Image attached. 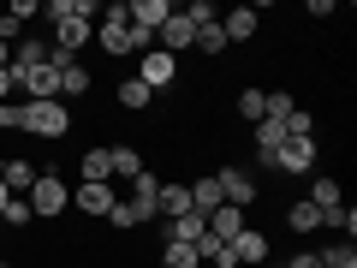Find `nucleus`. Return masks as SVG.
Returning a JSON list of instances; mask_svg holds the SVG:
<instances>
[{
  "label": "nucleus",
  "instance_id": "obj_8",
  "mask_svg": "<svg viewBox=\"0 0 357 268\" xmlns=\"http://www.w3.org/2000/svg\"><path fill=\"white\" fill-rule=\"evenodd\" d=\"M220 197H227V209H250L256 203V173H244V167H220Z\"/></svg>",
  "mask_w": 357,
  "mask_h": 268
},
{
  "label": "nucleus",
  "instance_id": "obj_31",
  "mask_svg": "<svg viewBox=\"0 0 357 268\" xmlns=\"http://www.w3.org/2000/svg\"><path fill=\"white\" fill-rule=\"evenodd\" d=\"M178 13L191 18L197 30H203V24H220V6H215V0H191V6H178Z\"/></svg>",
  "mask_w": 357,
  "mask_h": 268
},
{
  "label": "nucleus",
  "instance_id": "obj_28",
  "mask_svg": "<svg viewBox=\"0 0 357 268\" xmlns=\"http://www.w3.org/2000/svg\"><path fill=\"white\" fill-rule=\"evenodd\" d=\"M54 54V42H42V36H24L18 42V54H13V72H24V66H42Z\"/></svg>",
  "mask_w": 357,
  "mask_h": 268
},
{
  "label": "nucleus",
  "instance_id": "obj_1",
  "mask_svg": "<svg viewBox=\"0 0 357 268\" xmlns=\"http://www.w3.org/2000/svg\"><path fill=\"white\" fill-rule=\"evenodd\" d=\"M18 131L42 137V143H60L72 131V114H66V102H18Z\"/></svg>",
  "mask_w": 357,
  "mask_h": 268
},
{
  "label": "nucleus",
  "instance_id": "obj_39",
  "mask_svg": "<svg viewBox=\"0 0 357 268\" xmlns=\"http://www.w3.org/2000/svg\"><path fill=\"white\" fill-rule=\"evenodd\" d=\"M0 66H13V48H6V42H0Z\"/></svg>",
  "mask_w": 357,
  "mask_h": 268
},
{
  "label": "nucleus",
  "instance_id": "obj_36",
  "mask_svg": "<svg viewBox=\"0 0 357 268\" xmlns=\"http://www.w3.org/2000/svg\"><path fill=\"white\" fill-rule=\"evenodd\" d=\"M13 89H18V72H13V66H0V102H13Z\"/></svg>",
  "mask_w": 357,
  "mask_h": 268
},
{
  "label": "nucleus",
  "instance_id": "obj_37",
  "mask_svg": "<svg viewBox=\"0 0 357 268\" xmlns=\"http://www.w3.org/2000/svg\"><path fill=\"white\" fill-rule=\"evenodd\" d=\"M0 131H18V102H0Z\"/></svg>",
  "mask_w": 357,
  "mask_h": 268
},
{
  "label": "nucleus",
  "instance_id": "obj_10",
  "mask_svg": "<svg viewBox=\"0 0 357 268\" xmlns=\"http://www.w3.org/2000/svg\"><path fill=\"white\" fill-rule=\"evenodd\" d=\"M155 36H161V54H173V60H178L185 48H197V24H191L185 13H178V6H173V18H167V24L155 30Z\"/></svg>",
  "mask_w": 357,
  "mask_h": 268
},
{
  "label": "nucleus",
  "instance_id": "obj_27",
  "mask_svg": "<svg viewBox=\"0 0 357 268\" xmlns=\"http://www.w3.org/2000/svg\"><path fill=\"white\" fill-rule=\"evenodd\" d=\"M155 262H161V268H203V262H197V251H191V244H173V239H161Z\"/></svg>",
  "mask_w": 357,
  "mask_h": 268
},
{
  "label": "nucleus",
  "instance_id": "obj_11",
  "mask_svg": "<svg viewBox=\"0 0 357 268\" xmlns=\"http://www.w3.org/2000/svg\"><path fill=\"white\" fill-rule=\"evenodd\" d=\"M36 173H42V167L30 161V155H6V161H0V185H6L13 197H30V185H36Z\"/></svg>",
  "mask_w": 357,
  "mask_h": 268
},
{
  "label": "nucleus",
  "instance_id": "obj_34",
  "mask_svg": "<svg viewBox=\"0 0 357 268\" xmlns=\"http://www.w3.org/2000/svg\"><path fill=\"white\" fill-rule=\"evenodd\" d=\"M197 48H203V54H227V30H220V24H203V30H197Z\"/></svg>",
  "mask_w": 357,
  "mask_h": 268
},
{
  "label": "nucleus",
  "instance_id": "obj_32",
  "mask_svg": "<svg viewBox=\"0 0 357 268\" xmlns=\"http://www.w3.org/2000/svg\"><path fill=\"white\" fill-rule=\"evenodd\" d=\"M0 221H6V227H13V232H24L30 221H36V215H30V203H24V197H13V203L0 209Z\"/></svg>",
  "mask_w": 357,
  "mask_h": 268
},
{
  "label": "nucleus",
  "instance_id": "obj_38",
  "mask_svg": "<svg viewBox=\"0 0 357 268\" xmlns=\"http://www.w3.org/2000/svg\"><path fill=\"white\" fill-rule=\"evenodd\" d=\"M286 268H321V251H298V256H292Z\"/></svg>",
  "mask_w": 357,
  "mask_h": 268
},
{
  "label": "nucleus",
  "instance_id": "obj_29",
  "mask_svg": "<svg viewBox=\"0 0 357 268\" xmlns=\"http://www.w3.org/2000/svg\"><path fill=\"white\" fill-rule=\"evenodd\" d=\"M321 227H333V232H345V239H351V232H357V209H351V203L321 209Z\"/></svg>",
  "mask_w": 357,
  "mask_h": 268
},
{
  "label": "nucleus",
  "instance_id": "obj_14",
  "mask_svg": "<svg viewBox=\"0 0 357 268\" xmlns=\"http://www.w3.org/2000/svg\"><path fill=\"white\" fill-rule=\"evenodd\" d=\"M167 18H173V0H131V24H137L149 42H155V30H161Z\"/></svg>",
  "mask_w": 357,
  "mask_h": 268
},
{
  "label": "nucleus",
  "instance_id": "obj_35",
  "mask_svg": "<svg viewBox=\"0 0 357 268\" xmlns=\"http://www.w3.org/2000/svg\"><path fill=\"white\" fill-rule=\"evenodd\" d=\"M0 13L13 18V24H30V18L42 13V0H13V6H0Z\"/></svg>",
  "mask_w": 357,
  "mask_h": 268
},
{
  "label": "nucleus",
  "instance_id": "obj_41",
  "mask_svg": "<svg viewBox=\"0 0 357 268\" xmlns=\"http://www.w3.org/2000/svg\"><path fill=\"white\" fill-rule=\"evenodd\" d=\"M0 268H13V262H0Z\"/></svg>",
  "mask_w": 357,
  "mask_h": 268
},
{
  "label": "nucleus",
  "instance_id": "obj_26",
  "mask_svg": "<svg viewBox=\"0 0 357 268\" xmlns=\"http://www.w3.org/2000/svg\"><path fill=\"white\" fill-rule=\"evenodd\" d=\"M114 96H119V107H126V114H149V102H155L149 89L137 84V77H119V89H114Z\"/></svg>",
  "mask_w": 357,
  "mask_h": 268
},
{
  "label": "nucleus",
  "instance_id": "obj_12",
  "mask_svg": "<svg viewBox=\"0 0 357 268\" xmlns=\"http://www.w3.org/2000/svg\"><path fill=\"white\" fill-rule=\"evenodd\" d=\"M191 215V185H178V179H161V197H155V221H178Z\"/></svg>",
  "mask_w": 357,
  "mask_h": 268
},
{
  "label": "nucleus",
  "instance_id": "obj_19",
  "mask_svg": "<svg viewBox=\"0 0 357 268\" xmlns=\"http://www.w3.org/2000/svg\"><path fill=\"white\" fill-rule=\"evenodd\" d=\"M220 203H227V197H220V179H215V173H203V179H191V209H197V215H203V221L215 215Z\"/></svg>",
  "mask_w": 357,
  "mask_h": 268
},
{
  "label": "nucleus",
  "instance_id": "obj_33",
  "mask_svg": "<svg viewBox=\"0 0 357 268\" xmlns=\"http://www.w3.org/2000/svg\"><path fill=\"white\" fill-rule=\"evenodd\" d=\"M321 268H357V251H351V239H345V244H328V251H321Z\"/></svg>",
  "mask_w": 357,
  "mask_h": 268
},
{
  "label": "nucleus",
  "instance_id": "obj_22",
  "mask_svg": "<svg viewBox=\"0 0 357 268\" xmlns=\"http://www.w3.org/2000/svg\"><path fill=\"white\" fill-rule=\"evenodd\" d=\"M107 167H114L119 179H137V173H143L149 161H143V155L131 149V143H107Z\"/></svg>",
  "mask_w": 357,
  "mask_h": 268
},
{
  "label": "nucleus",
  "instance_id": "obj_16",
  "mask_svg": "<svg viewBox=\"0 0 357 268\" xmlns=\"http://www.w3.org/2000/svg\"><path fill=\"white\" fill-rule=\"evenodd\" d=\"M143 221H155V209L137 203V197H119V203L107 209V227L114 232H131V227H143Z\"/></svg>",
  "mask_w": 357,
  "mask_h": 268
},
{
  "label": "nucleus",
  "instance_id": "obj_15",
  "mask_svg": "<svg viewBox=\"0 0 357 268\" xmlns=\"http://www.w3.org/2000/svg\"><path fill=\"white\" fill-rule=\"evenodd\" d=\"M114 203H119L114 185H77V191H72V209H84V215H96V221H107Z\"/></svg>",
  "mask_w": 357,
  "mask_h": 268
},
{
  "label": "nucleus",
  "instance_id": "obj_23",
  "mask_svg": "<svg viewBox=\"0 0 357 268\" xmlns=\"http://www.w3.org/2000/svg\"><path fill=\"white\" fill-rule=\"evenodd\" d=\"M310 203H316V209L345 203V185H340V179H328V173H310Z\"/></svg>",
  "mask_w": 357,
  "mask_h": 268
},
{
  "label": "nucleus",
  "instance_id": "obj_13",
  "mask_svg": "<svg viewBox=\"0 0 357 268\" xmlns=\"http://www.w3.org/2000/svg\"><path fill=\"white\" fill-rule=\"evenodd\" d=\"M96 36V24H84V18H54V54H72L77 60V48Z\"/></svg>",
  "mask_w": 357,
  "mask_h": 268
},
{
  "label": "nucleus",
  "instance_id": "obj_18",
  "mask_svg": "<svg viewBox=\"0 0 357 268\" xmlns=\"http://www.w3.org/2000/svg\"><path fill=\"white\" fill-rule=\"evenodd\" d=\"M220 30H227V48H232V42H250L256 30H262V18H256L250 6H232V13H220Z\"/></svg>",
  "mask_w": 357,
  "mask_h": 268
},
{
  "label": "nucleus",
  "instance_id": "obj_4",
  "mask_svg": "<svg viewBox=\"0 0 357 268\" xmlns=\"http://www.w3.org/2000/svg\"><path fill=\"white\" fill-rule=\"evenodd\" d=\"M274 173H292V179H310L321 167V149H316V137H286L280 143V155H274Z\"/></svg>",
  "mask_w": 357,
  "mask_h": 268
},
{
  "label": "nucleus",
  "instance_id": "obj_6",
  "mask_svg": "<svg viewBox=\"0 0 357 268\" xmlns=\"http://www.w3.org/2000/svg\"><path fill=\"white\" fill-rule=\"evenodd\" d=\"M18 89H24V102H60V60H42V66H24L18 72Z\"/></svg>",
  "mask_w": 357,
  "mask_h": 268
},
{
  "label": "nucleus",
  "instance_id": "obj_20",
  "mask_svg": "<svg viewBox=\"0 0 357 268\" xmlns=\"http://www.w3.org/2000/svg\"><path fill=\"white\" fill-rule=\"evenodd\" d=\"M244 227H250V221H244V209H227V203H220L215 215H208V239H220V244H227L232 232H244Z\"/></svg>",
  "mask_w": 357,
  "mask_h": 268
},
{
  "label": "nucleus",
  "instance_id": "obj_25",
  "mask_svg": "<svg viewBox=\"0 0 357 268\" xmlns=\"http://www.w3.org/2000/svg\"><path fill=\"white\" fill-rule=\"evenodd\" d=\"M286 227H292V232H316L321 227V209L310 203V197H298V203H286Z\"/></svg>",
  "mask_w": 357,
  "mask_h": 268
},
{
  "label": "nucleus",
  "instance_id": "obj_3",
  "mask_svg": "<svg viewBox=\"0 0 357 268\" xmlns=\"http://www.w3.org/2000/svg\"><path fill=\"white\" fill-rule=\"evenodd\" d=\"M96 42H102V54H114V60H126V54H143V48H155L149 36H143L131 18H107L102 30H96Z\"/></svg>",
  "mask_w": 357,
  "mask_h": 268
},
{
  "label": "nucleus",
  "instance_id": "obj_17",
  "mask_svg": "<svg viewBox=\"0 0 357 268\" xmlns=\"http://www.w3.org/2000/svg\"><path fill=\"white\" fill-rule=\"evenodd\" d=\"M54 60H60V96H66V102L89 96V66H77L72 54H54Z\"/></svg>",
  "mask_w": 357,
  "mask_h": 268
},
{
  "label": "nucleus",
  "instance_id": "obj_40",
  "mask_svg": "<svg viewBox=\"0 0 357 268\" xmlns=\"http://www.w3.org/2000/svg\"><path fill=\"white\" fill-rule=\"evenodd\" d=\"M6 203H13V191H6V185H0V209H6Z\"/></svg>",
  "mask_w": 357,
  "mask_h": 268
},
{
  "label": "nucleus",
  "instance_id": "obj_24",
  "mask_svg": "<svg viewBox=\"0 0 357 268\" xmlns=\"http://www.w3.org/2000/svg\"><path fill=\"white\" fill-rule=\"evenodd\" d=\"M84 185H107V179H114V167H107V143H96V149H84Z\"/></svg>",
  "mask_w": 357,
  "mask_h": 268
},
{
  "label": "nucleus",
  "instance_id": "obj_21",
  "mask_svg": "<svg viewBox=\"0 0 357 268\" xmlns=\"http://www.w3.org/2000/svg\"><path fill=\"white\" fill-rule=\"evenodd\" d=\"M203 232H208V221L197 215V209H191V215H178V221H167V239H173V244H191V251H197Z\"/></svg>",
  "mask_w": 357,
  "mask_h": 268
},
{
  "label": "nucleus",
  "instance_id": "obj_2",
  "mask_svg": "<svg viewBox=\"0 0 357 268\" xmlns=\"http://www.w3.org/2000/svg\"><path fill=\"white\" fill-rule=\"evenodd\" d=\"M24 203H30V215H42V221H60L66 209H72V185H66V179L54 173V167H42Z\"/></svg>",
  "mask_w": 357,
  "mask_h": 268
},
{
  "label": "nucleus",
  "instance_id": "obj_30",
  "mask_svg": "<svg viewBox=\"0 0 357 268\" xmlns=\"http://www.w3.org/2000/svg\"><path fill=\"white\" fill-rule=\"evenodd\" d=\"M262 107H268V89L244 84V89H238V114H244V119H250V126H256V119H262Z\"/></svg>",
  "mask_w": 357,
  "mask_h": 268
},
{
  "label": "nucleus",
  "instance_id": "obj_9",
  "mask_svg": "<svg viewBox=\"0 0 357 268\" xmlns=\"http://www.w3.org/2000/svg\"><path fill=\"white\" fill-rule=\"evenodd\" d=\"M292 137V131H286V119H256L250 126V149H256V161H274V155H280V143Z\"/></svg>",
  "mask_w": 357,
  "mask_h": 268
},
{
  "label": "nucleus",
  "instance_id": "obj_5",
  "mask_svg": "<svg viewBox=\"0 0 357 268\" xmlns=\"http://www.w3.org/2000/svg\"><path fill=\"white\" fill-rule=\"evenodd\" d=\"M268 232L262 227H244V232H232L227 239V268H268Z\"/></svg>",
  "mask_w": 357,
  "mask_h": 268
},
{
  "label": "nucleus",
  "instance_id": "obj_7",
  "mask_svg": "<svg viewBox=\"0 0 357 268\" xmlns=\"http://www.w3.org/2000/svg\"><path fill=\"white\" fill-rule=\"evenodd\" d=\"M137 84L149 89V96H155V89H167V84H178V60H173V54H161V48H143L137 54Z\"/></svg>",
  "mask_w": 357,
  "mask_h": 268
}]
</instances>
